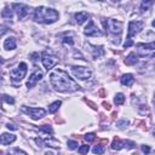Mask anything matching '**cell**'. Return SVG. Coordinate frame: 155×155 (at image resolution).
Masks as SVG:
<instances>
[{"label": "cell", "mask_w": 155, "mask_h": 155, "mask_svg": "<svg viewBox=\"0 0 155 155\" xmlns=\"http://www.w3.org/2000/svg\"><path fill=\"white\" fill-rule=\"evenodd\" d=\"M1 17L2 18H8V19H11L12 18V10L11 8H4L2 10V12H1Z\"/></svg>", "instance_id": "d4e9b609"}, {"label": "cell", "mask_w": 155, "mask_h": 155, "mask_svg": "<svg viewBox=\"0 0 155 155\" xmlns=\"http://www.w3.org/2000/svg\"><path fill=\"white\" fill-rule=\"evenodd\" d=\"M84 138H85V140L86 142H92V140H94V138H96V134L94 133H86L85 136H84Z\"/></svg>", "instance_id": "f546056e"}, {"label": "cell", "mask_w": 155, "mask_h": 155, "mask_svg": "<svg viewBox=\"0 0 155 155\" xmlns=\"http://www.w3.org/2000/svg\"><path fill=\"white\" fill-rule=\"evenodd\" d=\"M7 128H10V130H17V127L15 125H12V124H7Z\"/></svg>", "instance_id": "e575fe53"}, {"label": "cell", "mask_w": 155, "mask_h": 155, "mask_svg": "<svg viewBox=\"0 0 155 155\" xmlns=\"http://www.w3.org/2000/svg\"><path fill=\"white\" fill-rule=\"evenodd\" d=\"M17 46V42H16V39L13 36H10L7 38L5 41H4V48L5 50H15Z\"/></svg>", "instance_id": "e0dca14e"}, {"label": "cell", "mask_w": 155, "mask_h": 155, "mask_svg": "<svg viewBox=\"0 0 155 155\" xmlns=\"http://www.w3.org/2000/svg\"><path fill=\"white\" fill-rule=\"evenodd\" d=\"M61 104H62V102H61V101H56V102L51 103V104L48 105V113H51V114L56 113V111H57V110L59 109Z\"/></svg>", "instance_id": "44dd1931"}, {"label": "cell", "mask_w": 155, "mask_h": 155, "mask_svg": "<svg viewBox=\"0 0 155 155\" xmlns=\"http://www.w3.org/2000/svg\"><path fill=\"white\" fill-rule=\"evenodd\" d=\"M27 69H28L27 64H25L24 62H22V63H19L13 70H11L10 78H11L12 84L21 82V80H22V79L25 76V74H27Z\"/></svg>", "instance_id": "277c9868"}, {"label": "cell", "mask_w": 155, "mask_h": 155, "mask_svg": "<svg viewBox=\"0 0 155 155\" xmlns=\"http://www.w3.org/2000/svg\"><path fill=\"white\" fill-rule=\"evenodd\" d=\"M153 134H154V137H155V127H154V130H153Z\"/></svg>", "instance_id": "74e56055"}, {"label": "cell", "mask_w": 155, "mask_h": 155, "mask_svg": "<svg viewBox=\"0 0 155 155\" xmlns=\"http://www.w3.org/2000/svg\"><path fill=\"white\" fill-rule=\"evenodd\" d=\"M45 155H56V154H53L52 151H46V153H45Z\"/></svg>", "instance_id": "8d00e7d4"}, {"label": "cell", "mask_w": 155, "mask_h": 155, "mask_svg": "<svg viewBox=\"0 0 155 155\" xmlns=\"http://www.w3.org/2000/svg\"><path fill=\"white\" fill-rule=\"evenodd\" d=\"M84 33H85V35H87V36H102V31L98 29V27L94 24L93 21H90V22H88V24H87V27L85 28Z\"/></svg>", "instance_id": "30bf717a"}, {"label": "cell", "mask_w": 155, "mask_h": 155, "mask_svg": "<svg viewBox=\"0 0 155 155\" xmlns=\"http://www.w3.org/2000/svg\"><path fill=\"white\" fill-rule=\"evenodd\" d=\"M67 144H68V148H69V149H71V150L76 149V148H78V145H79L76 140H68V142H67Z\"/></svg>", "instance_id": "4dcf8cb0"}, {"label": "cell", "mask_w": 155, "mask_h": 155, "mask_svg": "<svg viewBox=\"0 0 155 155\" xmlns=\"http://www.w3.org/2000/svg\"><path fill=\"white\" fill-rule=\"evenodd\" d=\"M59 15L56 10L45 7V6H39L34 11V21L38 23H45V24H51L58 19Z\"/></svg>", "instance_id": "7a4b0ae2"}, {"label": "cell", "mask_w": 155, "mask_h": 155, "mask_svg": "<svg viewBox=\"0 0 155 155\" xmlns=\"http://www.w3.org/2000/svg\"><path fill=\"white\" fill-rule=\"evenodd\" d=\"M39 131H41V132H44V133H46V134H52L53 133V130L51 128V126H48V125H42V126H40L39 127Z\"/></svg>", "instance_id": "484cf974"}, {"label": "cell", "mask_w": 155, "mask_h": 155, "mask_svg": "<svg viewBox=\"0 0 155 155\" xmlns=\"http://www.w3.org/2000/svg\"><path fill=\"white\" fill-rule=\"evenodd\" d=\"M124 102H125V96L122 93H116L115 94V98H114V103L116 105H121Z\"/></svg>", "instance_id": "cb8c5ba5"}, {"label": "cell", "mask_w": 155, "mask_h": 155, "mask_svg": "<svg viewBox=\"0 0 155 155\" xmlns=\"http://www.w3.org/2000/svg\"><path fill=\"white\" fill-rule=\"evenodd\" d=\"M13 8L17 13L18 19H23L24 17H27L29 11H30V8L24 4H13Z\"/></svg>", "instance_id": "7c38bea8"}, {"label": "cell", "mask_w": 155, "mask_h": 155, "mask_svg": "<svg viewBox=\"0 0 155 155\" xmlns=\"http://www.w3.org/2000/svg\"><path fill=\"white\" fill-rule=\"evenodd\" d=\"M122 148H126V149H134L136 148V143L132 142V140H121L120 138L115 137L113 139V143H111V149L114 150H120Z\"/></svg>", "instance_id": "9c48e42d"}, {"label": "cell", "mask_w": 155, "mask_h": 155, "mask_svg": "<svg viewBox=\"0 0 155 155\" xmlns=\"http://www.w3.org/2000/svg\"><path fill=\"white\" fill-rule=\"evenodd\" d=\"M142 151H143L144 154H149V153H150V147H149V145H147V144L142 145Z\"/></svg>", "instance_id": "d6a6232c"}, {"label": "cell", "mask_w": 155, "mask_h": 155, "mask_svg": "<svg viewBox=\"0 0 155 155\" xmlns=\"http://www.w3.org/2000/svg\"><path fill=\"white\" fill-rule=\"evenodd\" d=\"M151 5H153V1H143L142 5H140V11H142V13L148 12Z\"/></svg>", "instance_id": "603a6c76"}, {"label": "cell", "mask_w": 155, "mask_h": 155, "mask_svg": "<svg viewBox=\"0 0 155 155\" xmlns=\"http://www.w3.org/2000/svg\"><path fill=\"white\" fill-rule=\"evenodd\" d=\"M7 155H27V154L21 149H12L7 153Z\"/></svg>", "instance_id": "4316f807"}, {"label": "cell", "mask_w": 155, "mask_h": 155, "mask_svg": "<svg viewBox=\"0 0 155 155\" xmlns=\"http://www.w3.org/2000/svg\"><path fill=\"white\" fill-rule=\"evenodd\" d=\"M71 73L74 74L75 78H78L79 80H86L91 78V70L88 68L85 67H79V65H73L71 67Z\"/></svg>", "instance_id": "52a82bcc"}, {"label": "cell", "mask_w": 155, "mask_h": 155, "mask_svg": "<svg viewBox=\"0 0 155 155\" xmlns=\"http://www.w3.org/2000/svg\"><path fill=\"white\" fill-rule=\"evenodd\" d=\"M88 150H90V147L87 145V144H84V145H81L80 148H79V154H81V155H84V154H87L88 153Z\"/></svg>", "instance_id": "83f0119b"}, {"label": "cell", "mask_w": 155, "mask_h": 155, "mask_svg": "<svg viewBox=\"0 0 155 155\" xmlns=\"http://www.w3.org/2000/svg\"><path fill=\"white\" fill-rule=\"evenodd\" d=\"M35 140H36L38 144H44L45 147H52V148H58L59 147V142L56 140V139H53V138H51V137L50 138H45L44 140L36 138Z\"/></svg>", "instance_id": "4fadbf2b"}, {"label": "cell", "mask_w": 155, "mask_h": 155, "mask_svg": "<svg viewBox=\"0 0 155 155\" xmlns=\"http://www.w3.org/2000/svg\"><path fill=\"white\" fill-rule=\"evenodd\" d=\"M22 111L28 114L33 120H39L45 116L46 111L42 108H30V107H22Z\"/></svg>", "instance_id": "ba28073f"}, {"label": "cell", "mask_w": 155, "mask_h": 155, "mask_svg": "<svg viewBox=\"0 0 155 155\" xmlns=\"http://www.w3.org/2000/svg\"><path fill=\"white\" fill-rule=\"evenodd\" d=\"M41 62H42V64H44V67H45L46 70H51L58 63V58L54 54L45 51L41 54Z\"/></svg>", "instance_id": "8992f818"}, {"label": "cell", "mask_w": 155, "mask_h": 155, "mask_svg": "<svg viewBox=\"0 0 155 155\" xmlns=\"http://www.w3.org/2000/svg\"><path fill=\"white\" fill-rule=\"evenodd\" d=\"M15 140H16V136L12 134V133H2V134H1V139H0V142H1L2 145L11 144V143H13Z\"/></svg>", "instance_id": "9a60e30c"}, {"label": "cell", "mask_w": 155, "mask_h": 155, "mask_svg": "<svg viewBox=\"0 0 155 155\" xmlns=\"http://www.w3.org/2000/svg\"><path fill=\"white\" fill-rule=\"evenodd\" d=\"M154 104H155V93H154Z\"/></svg>", "instance_id": "ab89813d"}, {"label": "cell", "mask_w": 155, "mask_h": 155, "mask_svg": "<svg viewBox=\"0 0 155 155\" xmlns=\"http://www.w3.org/2000/svg\"><path fill=\"white\" fill-rule=\"evenodd\" d=\"M144 27V23L140 22V21H131L128 23V30H127V41L124 44V47L127 48L130 46L133 45V41H132V36L138 34Z\"/></svg>", "instance_id": "3957f363"}, {"label": "cell", "mask_w": 155, "mask_h": 155, "mask_svg": "<svg viewBox=\"0 0 155 155\" xmlns=\"http://www.w3.org/2000/svg\"><path fill=\"white\" fill-rule=\"evenodd\" d=\"M31 57H33V61H36V59H38L36 57H39V53H33Z\"/></svg>", "instance_id": "d590c367"}, {"label": "cell", "mask_w": 155, "mask_h": 155, "mask_svg": "<svg viewBox=\"0 0 155 155\" xmlns=\"http://www.w3.org/2000/svg\"><path fill=\"white\" fill-rule=\"evenodd\" d=\"M87 46L90 47V51H91V53H92L94 59H97V58H99V57H102L104 54V50H103L102 46H93V45H90V44Z\"/></svg>", "instance_id": "5bb4252c"}, {"label": "cell", "mask_w": 155, "mask_h": 155, "mask_svg": "<svg viewBox=\"0 0 155 155\" xmlns=\"http://www.w3.org/2000/svg\"><path fill=\"white\" fill-rule=\"evenodd\" d=\"M92 151H93V154L101 155V154H103V153L105 151V148H104V145H103V144H97V145H94V147H93Z\"/></svg>", "instance_id": "7402d4cb"}, {"label": "cell", "mask_w": 155, "mask_h": 155, "mask_svg": "<svg viewBox=\"0 0 155 155\" xmlns=\"http://www.w3.org/2000/svg\"><path fill=\"white\" fill-rule=\"evenodd\" d=\"M153 27H155V21H154V22H153Z\"/></svg>", "instance_id": "f35d334b"}, {"label": "cell", "mask_w": 155, "mask_h": 155, "mask_svg": "<svg viewBox=\"0 0 155 155\" xmlns=\"http://www.w3.org/2000/svg\"><path fill=\"white\" fill-rule=\"evenodd\" d=\"M87 19H88V13H87V12L81 11V12L75 13V21H76L78 24H82V23H85Z\"/></svg>", "instance_id": "d6986e66"}, {"label": "cell", "mask_w": 155, "mask_h": 155, "mask_svg": "<svg viewBox=\"0 0 155 155\" xmlns=\"http://www.w3.org/2000/svg\"><path fill=\"white\" fill-rule=\"evenodd\" d=\"M138 62V57L136 56V53H133V52H131L127 57H126V59H125V64L126 65H133V64H136Z\"/></svg>", "instance_id": "ffe728a7"}, {"label": "cell", "mask_w": 155, "mask_h": 155, "mask_svg": "<svg viewBox=\"0 0 155 155\" xmlns=\"http://www.w3.org/2000/svg\"><path fill=\"white\" fill-rule=\"evenodd\" d=\"M103 25H104L105 30L110 34H121V31H122V22L113 19V18L103 19Z\"/></svg>", "instance_id": "5b68a950"}, {"label": "cell", "mask_w": 155, "mask_h": 155, "mask_svg": "<svg viewBox=\"0 0 155 155\" xmlns=\"http://www.w3.org/2000/svg\"><path fill=\"white\" fill-rule=\"evenodd\" d=\"M137 47H138V50L142 52L143 51V53L145 52H149V51H153V50H155V41H153V42H149V44H137Z\"/></svg>", "instance_id": "2e32d148"}, {"label": "cell", "mask_w": 155, "mask_h": 155, "mask_svg": "<svg viewBox=\"0 0 155 155\" xmlns=\"http://www.w3.org/2000/svg\"><path fill=\"white\" fill-rule=\"evenodd\" d=\"M50 82L52 87L58 92H74L80 88V86L62 69H54L50 74Z\"/></svg>", "instance_id": "6da1fadb"}, {"label": "cell", "mask_w": 155, "mask_h": 155, "mask_svg": "<svg viewBox=\"0 0 155 155\" xmlns=\"http://www.w3.org/2000/svg\"><path fill=\"white\" fill-rule=\"evenodd\" d=\"M2 99H4L5 102H7V103H10V104H13V103H15V99H13L12 97H10V96H7V94H4V96H2Z\"/></svg>", "instance_id": "1f68e13d"}, {"label": "cell", "mask_w": 155, "mask_h": 155, "mask_svg": "<svg viewBox=\"0 0 155 155\" xmlns=\"http://www.w3.org/2000/svg\"><path fill=\"white\" fill-rule=\"evenodd\" d=\"M42 76H44L42 71H41L40 69H36V70L29 76V79H28V81H27V87H28V88L34 87V86L36 85V82H39V81L42 79Z\"/></svg>", "instance_id": "8fae6325"}, {"label": "cell", "mask_w": 155, "mask_h": 155, "mask_svg": "<svg viewBox=\"0 0 155 155\" xmlns=\"http://www.w3.org/2000/svg\"><path fill=\"white\" fill-rule=\"evenodd\" d=\"M128 125V121H126V120H122V121H119L117 122V126L120 127V128H124L125 126H127Z\"/></svg>", "instance_id": "836d02e7"}, {"label": "cell", "mask_w": 155, "mask_h": 155, "mask_svg": "<svg viewBox=\"0 0 155 155\" xmlns=\"http://www.w3.org/2000/svg\"><path fill=\"white\" fill-rule=\"evenodd\" d=\"M134 82V78L132 74H124L121 76V84L125 86H132Z\"/></svg>", "instance_id": "ac0fdd59"}, {"label": "cell", "mask_w": 155, "mask_h": 155, "mask_svg": "<svg viewBox=\"0 0 155 155\" xmlns=\"http://www.w3.org/2000/svg\"><path fill=\"white\" fill-rule=\"evenodd\" d=\"M62 41H63V44H65V45H73L74 44V40H73V38L71 36H63V39H62Z\"/></svg>", "instance_id": "f1b7e54d"}]
</instances>
